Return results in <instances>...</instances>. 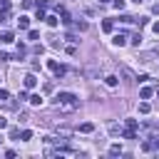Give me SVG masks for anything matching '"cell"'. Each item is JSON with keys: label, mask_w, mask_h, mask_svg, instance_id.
<instances>
[{"label": "cell", "mask_w": 159, "mask_h": 159, "mask_svg": "<svg viewBox=\"0 0 159 159\" xmlns=\"http://www.w3.org/2000/svg\"><path fill=\"white\" fill-rule=\"evenodd\" d=\"M80 107V99H77V94H72V92H60L57 97H55V109L57 112H75Z\"/></svg>", "instance_id": "6da1fadb"}, {"label": "cell", "mask_w": 159, "mask_h": 159, "mask_svg": "<svg viewBox=\"0 0 159 159\" xmlns=\"http://www.w3.org/2000/svg\"><path fill=\"white\" fill-rule=\"evenodd\" d=\"M47 67H50V70H52V72H55L57 77H62V75L67 72V67H65V65H57L55 60H50V62H47Z\"/></svg>", "instance_id": "7a4b0ae2"}, {"label": "cell", "mask_w": 159, "mask_h": 159, "mask_svg": "<svg viewBox=\"0 0 159 159\" xmlns=\"http://www.w3.org/2000/svg\"><path fill=\"white\" fill-rule=\"evenodd\" d=\"M37 87V77L30 72V75H25V89H35Z\"/></svg>", "instance_id": "3957f363"}, {"label": "cell", "mask_w": 159, "mask_h": 159, "mask_svg": "<svg viewBox=\"0 0 159 159\" xmlns=\"http://www.w3.org/2000/svg\"><path fill=\"white\" fill-rule=\"evenodd\" d=\"M144 152H152V149H159V137H152V142H144L142 144Z\"/></svg>", "instance_id": "277c9868"}, {"label": "cell", "mask_w": 159, "mask_h": 159, "mask_svg": "<svg viewBox=\"0 0 159 159\" xmlns=\"http://www.w3.org/2000/svg\"><path fill=\"white\" fill-rule=\"evenodd\" d=\"M112 42H114V45H117V47H122V45H124V42H127V35H124V32H117V35H114V37H112Z\"/></svg>", "instance_id": "5b68a950"}, {"label": "cell", "mask_w": 159, "mask_h": 159, "mask_svg": "<svg viewBox=\"0 0 159 159\" xmlns=\"http://www.w3.org/2000/svg\"><path fill=\"white\" fill-rule=\"evenodd\" d=\"M104 84H107V87H117V84H119V77H114V75H107V77H104Z\"/></svg>", "instance_id": "8992f818"}, {"label": "cell", "mask_w": 159, "mask_h": 159, "mask_svg": "<svg viewBox=\"0 0 159 159\" xmlns=\"http://www.w3.org/2000/svg\"><path fill=\"white\" fill-rule=\"evenodd\" d=\"M152 94H154V89H152V87H142V89H139V97H142V99H149Z\"/></svg>", "instance_id": "52a82bcc"}, {"label": "cell", "mask_w": 159, "mask_h": 159, "mask_svg": "<svg viewBox=\"0 0 159 159\" xmlns=\"http://www.w3.org/2000/svg\"><path fill=\"white\" fill-rule=\"evenodd\" d=\"M80 132L89 134V132H94V124H92V122H84V124H80Z\"/></svg>", "instance_id": "ba28073f"}, {"label": "cell", "mask_w": 159, "mask_h": 159, "mask_svg": "<svg viewBox=\"0 0 159 159\" xmlns=\"http://www.w3.org/2000/svg\"><path fill=\"white\" fill-rule=\"evenodd\" d=\"M102 30H104V32H112V30H114V22H112V20H102Z\"/></svg>", "instance_id": "9c48e42d"}, {"label": "cell", "mask_w": 159, "mask_h": 159, "mask_svg": "<svg viewBox=\"0 0 159 159\" xmlns=\"http://www.w3.org/2000/svg\"><path fill=\"white\" fill-rule=\"evenodd\" d=\"M27 102L37 107V104H42V97H40V94H30V97H27Z\"/></svg>", "instance_id": "30bf717a"}, {"label": "cell", "mask_w": 159, "mask_h": 159, "mask_svg": "<svg viewBox=\"0 0 159 159\" xmlns=\"http://www.w3.org/2000/svg\"><path fill=\"white\" fill-rule=\"evenodd\" d=\"M45 22H47L50 27H55V25H57L60 20H57V15H47V17H45Z\"/></svg>", "instance_id": "8fae6325"}, {"label": "cell", "mask_w": 159, "mask_h": 159, "mask_svg": "<svg viewBox=\"0 0 159 159\" xmlns=\"http://www.w3.org/2000/svg\"><path fill=\"white\" fill-rule=\"evenodd\" d=\"M17 25H20V30H27V27H30V17H20Z\"/></svg>", "instance_id": "7c38bea8"}, {"label": "cell", "mask_w": 159, "mask_h": 159, "mask_svg": "<svg viewBox=\"0 0 159 159\" xmlns=\"http://www.w3.org/2000/svg\"><path fill=\"white\" fill-rule=\"evenodd\" d=\"M109 154H112V157H119V154H122V147H119V144H112V147H109Z\"/></svg>", "instance_id": "4fadbf2b"}, {"label": "cell", "mask_w": 159, "mask_h": 159, "mask_svg": "<svg viewBox=\"0 0 159 159\" xmlns=\"http://www.w3.org/2000/svg\"><path fill=\"white\" fill-rule=\"evenodd\" d=\"M0 42H12V32H0Z\"/></svg>", "instance_id": "5bb4252c"}, {"label": "cell", "mask_w": 159, "mask_h": 159, "mask_svg": "<svg viewBox=\"0 0 159 159\" xmlns=\"http://www.w3.org/2000/svg\"><path fill=\"white\" fill-rule=\"evenodd\" d=\"M87 27H89V25H87L84 20H77V22H75V30H87Z\"/></svg>", "instance_id": "9a60e30c"}, {"label": "cell", "mask_w": 159, "mask_h": 159, "mask_svg": "<svg viewBox=\"0 0 159 159\" xmlns=\"http://www.w3.org/2000/svg\"><path fill=\"white\" fill-rule=\"evenodd\" d=\"M109 132H112V134H122V129H119V124H117V122H112V124H109Z\"/></svg>", "instance_id": "2e32d148"}, {"label": "cell", "mask_w": 159, "mask_h": 159, "mask_svg": "<svg viewBox=\"0 0 159 159\" xmlns=\"http://www.w3.org/2000/svg\"><path fill=\"white\" fill-rule=\"evenodd\" d=\"M25 52H27V47H25V45H17V60L25 57Z\"/></svg>", "instance_id": "e0dca14e"}, {"label": "cell", "mask_w": 159, "mask_h": 159, "mask_svg": "<svg viewBox=\"0 0 159 159\" xmlns=\"http://www.w3.org/2000/svg\"><path fill=\"white\" fill-rule=\"evenodd\" d=\"M149 109H152V107H149V102H142V104H139V112H142V114H147Z\"/></svg>", "instance_id": "ac0fdd59"}, {"label": "cell", "mask_w": 159, "mask_h": 159, "mask_svg": "<svg viewBox=\"0 0 159 159\" xmlns=\"http://www.w3.org/2000/svg\"><path fill=\"white\" fill-rule=\"evenodd\" d=\"M27 37H30V40H40V32H37V30H30Z\"/></svg>", "instance_id": "d6986e66"}, {"label": "cell", "mask_w": 159, "mask_h": 159, "mask_svg": "<svg viewBox=\"0 0 159 159\" xmlns=\"http://www.w3.org/2000/svg\"><path fill=\"white\" fill-rule=\"evenodd\" d=\"M139 42H142V35H139V32H137V35H132V45H137V47H139Z\"/></svg>", "instance_id": "ffe728a7"}, {"label": "cell", "mask_w": 159, "mask_h": 159, "mask_svg": "<svg viewBox=\"0 0 159 159\" xmlns=\"http://www.w3.org/2000/svg\"><path fill=\"white\" fill-rule=\"evenodd\" d=\"M17 137H20V129L12 127V129H10V139H17Z\"/></svg>", "instance_id": "44dd1931"}, {"label": "cell", "mask_w": 159, "mask_h": 159, "mask_svg": "<svg viewBox=\"0 0 159 159\" xmlns=\"http://www.w3.org/2000/svg\"><path fill=\"white\" fill-rule=\"evenodd\" d=\"M5 99H10V92L7 89H0V102H5Z\"/></svg>", "instance_id": "7402d4cb"}, {"label": "cell", "mask_w": 159, "mask_h": 159, "mask_svg": "<svg viewBox=\"0 0 159 159\" xmlns=\"http://www.w3.org/2000/svg\"><path fill=\"white\" fill-rule=\"evenodd\" d=\"M20 137H22V139H25V142H27V139H32V132H30V129H25V132H22V134H20Z\"/></svg>", "instance_id": "603a6c76"}, {"label": "cell", "mask_w": 159, "mask_h": 159, "mask_svg": "<svg viewBox=\"0 0 159 159\" xmlns=\"http://www.w3.org/2000/svg\"><path fill=\"white\" fill-rule=\"evenodd\" d=\"M114 7L117 10H124V0H114Z\"/></svg>", "instance_id": "cb8c5ba5"}, {"label": "cell", "mask_w": 159, "mask_h": 159, "mask_svg": "<svg viewBox=\"0 0 159 159\" xmlns=\"http://www.w3.org/2000/svg\"><path fill=\"white\" fill-rule=\"evenodd\" d=\"M127 127L129 129H137V119H127Z\"/></svg>", "instance_id": "d4e9b609"}, {"label": "cell", "mask_w": 159, "mask_h": 159, "mask_svg": "<svg viewBox=\"0 0 159 159\" xmlns=\"http://www.w3.org/2000/svg\"><path fill=\"white\" fill-rule=\"evenodd\" d=\"M0 5H2V10H10V0H0Z\"/></svg>", "instance_id": "484cf974"}, {"label": "cell", "mask_w": 159, "mask_h": 159, "mask_svg": "<svg viewBox=\"0 0 159 159\" xmlns=\"http://www.w3.org/2000/svg\"><path fill=\"white\" fill-rule=\"evenodd\" d=\"M7 15H10V10H0V20H7Z\"/></svg>", "instance_id": "4316f807"}, {"label": "cell", "mask_w": 159, "mask_h": 159, "mask_svg": "<svg viewBox=\"0 0 159 159\" xmlns=\"http://www.w3.org/2000/svg\"><path fill=\"white\" fill-rule=\"evenodd\" d=\"M7 127V122H5V117H0V129H5Z\"/></svg>", "instance_id": "83f0119b"}, {"label": "cell", "mask_w": 159, "mask_h": 159, "mask_svg": "<svg viewBox=\"0 0 159 159\" xmlns=\"http://www.w3.org/2000/svg\"><path fill=\"white\" fill-rule=\"evenodd\" d=\"M152 30H154V32L159 35V22H154V25H152Z\"/></svg>", "instance_id": "f1b7e54d"}, {"label": "cell", "mask_w": 159, "mask_h": 159, "mask_svg": "<svg viewBox=\"0 0 159 159\" xmlns=\"http://www.w3.org/2000/svg\"><path fill=\"white\" fill-rule=\"evenodd\" d=\"M99 2H109V0H99Z\"/></svg>", "instance_id": "f546056e"}, {"label": "cell", "mask_w": 159, "mask_h": 159, "mask_svg": "<svg viewBox=\"0 0 159 159\" xmlns=\"http://www.w3.org/2000/svg\"><path fill=\"white\" fill-rule=\"evenodd\" d=\"M137 2H142V0H137Z\"/></svg>", "instance_id": "4dcf8cb0"}]
</instances>
